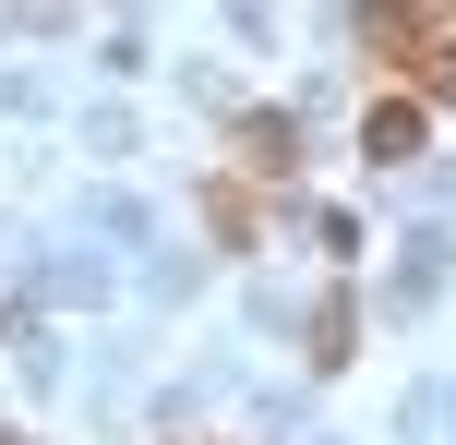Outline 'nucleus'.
I'll return each mask as SVG.
<instances>
[{"mask_svg": "<svg viewBox=\"0 0 456 445\" xmlns=\"http://www.w3.org/2000/svg\"><path fill=\"white\" fill-rule=\"evenodd\" d=\"M420 144V109H372V157H409Z\"/></svg>", "mask_w": 456, "mask_h": 445, "instance_id": "1", "label": "nucleus"}]
</instances>
